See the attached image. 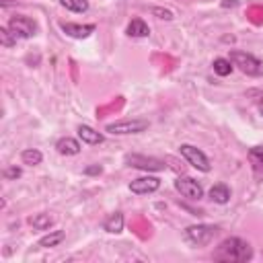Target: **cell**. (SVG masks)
I'll use <instances>...</instances> for the list:
<instances>
[{"label":"cell","instance_id":"6da1fadb","mask_svg":"<svg viewBox=\"0 0 263 263\" xmlns=\"http://www.w3.org/2000/svg\"><path fill=\"white\" fill-rule=\"evenodd\" d=\"M214 259L224 263H247L253 259V247L240 236H228L214 251Z\"/></svg>","mask_w":263,"mask_h":263},{"label":"cell","instance_id":"7a4b0ae2","mask_svg":"<svg viewBox=\"0 0 263 263\" xmlns=\"http://www.w3.org/2000/svg\"><path fill=\"white\" fill-rule=\"evenodd\" d=\"M228 60L247 76H253V78L263 76V62L259 58H255L253 53H247V51H240V49H232Z\"/></svg>","mask_w":263,"mask_h":263},{"label":"cell","instance_id":"3957f363","mask_svg":"<svg viewBox=\"0 0 263 263\" xmlns=\"http://www.w3.org/2000/svg\"><path fill=\"white\" fill-rule=\"evenodd\" d=\"M216 234H218V226H212V224H193V226H187L185 228L183 238L189 245H193V247H203V245H210Z\"/></svg>","mask_w":263,"mask_h":263},{"label":"cell","instance_id":"277c9868","mask_svg":"<svg viewBox=\"0 0 263 263\" xmlns=\"http://www.w3.org/2000/svg\"><path fill=\"white\" fill-rule=\"evenodd\" d=\"M6 27L14 33L16 39H29V37L37 35V23H35L33 18L25 16V14H14V16H10V21H8Z\"/></svg>","mask_w":263,"mask_h":263},{"label":"cell","instance_id":"5b68a950","mask_svg":"<svg viewBox=\"0 0 263 263\" xmlns=\"http://www.w3.org/2000/svg\"><path fill=\"white\" fill-rule=\"evenodd\" d=\"M148 119H121L115 123H109L105 127V132L115 134V136H127V134H140L144 129H148Z\"/></svg>","mask_w":263,"mask_h":263},{"label":"cell","instance_id":"8992f818","mask_svg":"<svg viewBox=\"0 0 263 263\" xmlns=\"http://www.w3.org/2000/svg\"><path fill=\"white\" fill-rule=\"evenodd\" d=\"M181 156L193 166V168H197V171H201V173H210V168H212V164H210V158L199 150V148H195V146H191V144H181Z\"/></svg>","mask_w":263,"mask_h":263},{"label":"cell","instance_id":"52a82bcc","mask_svg":"<svg viewBox=\"0 0 263 263\" xmlns=\"http://www.w3.org/2000/svg\"><path fill=\"white\" fill-rule=\"evenodd\" d=\"M125 164L134 166V168H142V171H164V160L160 158H152V156H144V154H127L125 156Z\"/></svg>","mask_w":263,"mask_h":263},{"label":"cell","instance_id":"ba28073f","mask_svg":"<svg viewBox=\"0 0 263 263\" xmlns=\"http://www.w3.org/2000/svg\"><path fill=\"white\" fill-rule=\"evenodd\" d=\"M175 189L187 199H201L203 197V187L191 177H179L175 181Z\"/></svg>","mask_w":263,"mask_h":263},{"label":"cell","instance_id":"9c48e42d","mask_svg":"<svg viewBox=\"0 0 263 263\" xmlns=\"http://www.w3.org/2000/svg\"><path fill=\"white\" fill-rule=\"evenodd\" d=\"M160 187V179L158 177H140V179H134L129 183V191L136 193V195H148V193H154L156 189Z\"/></svg>","mask_w":263,"mask_h":263},{"label":"cell","instance_id":"30bf717a","mask_svg":"<svg viewBox=\"0 0 263 263\" xmlns=\"http://www.w3.org/2000/svg\"><path fill=\"white\" fill-rule=\"evenodd\" d=\"M60 29L68 35V37H74V39H86L90 33H95V25H78V23H60Z\"/></svg>","mask_w":263,"mask_h":263},{"label":"cell","instance_id":"8fae6325","mask_svg":"<svg viewBox=\"0 0 263 263\" xmlns=\"http://www.w3.org/2000/svg\"><path fill=\"white\" fill-rule=\"evenodd\" d=\"M255 181H263V146H253L247 152Z\"/></svg>","mask_w":263,"mask_h":263},{"label":"cell","instance_id":"7c38bea8","mask_svg":"<svg viewBox=\"0 0 263 263\" xmlns=\"http://www.w3.org/2000/svg\"><path fill=\"white\" fill-rule=\"evenodd\" d=\"M55 150L60 154H64V156H76L80 152V142L70 138V136H66V138H60L55 142Z\"/></svg>","mask_w":263,"mask_h":263},{"label":"cell","instance_id":"4fadbf2b","mask_svg":"<svg viewBox=\"0 0 263 263\" xmlns=\"http://www.w3.org/2000/svg\"><path fill=\"white\" fill-rule=\"evenodd\" d=\"M123 214L121 212H113V214H109L107 218H105V222H103V230L105 232H109V234H119L121 230H123Z\"/></svg>","mask_w":263,"mask_h":263},{"label":"cell","instance_id":"5bb4252c","mask_svg":"<svg viewBox=\"0 0 263 263\" xmlns=\"http://www.w3.org/2000/svg\"><path fill=\"white\" fill-rule=\"evenodd\" d=\"M78 138L84 142V144H101L103 140H105V136L101 134V132H97V129H92L90 125H78Z\"/></svg>","mask_w":263,"mask_h":263},{"label":"cell","instance_id":"9a60e30c","mask_svg":"<svg viewBox=\"0 0 263 263\" xmlns=\"http://www.w3.org/2000/svg\"><path fill=\"white\" fill-rule=\"evenodd\" d=\"M230 187L228 185H224V183H216L212 189H210V199L214 201V203H220V205H224V203H228L230 201Z\"/></svg>","mask_w":263,"mask_h":263},{"label":"cell","instance_id":"2e32d148","mask_svg":"<svg viewBox=\"0 0 263 263\" xmlns=\"http://www.w3.org/2000/svg\"><path fill=\"white\" fill-rule=\"evenodd\" d=\"M125 33L129 37H148L150 35V27L142 18H132L129 25H127V29H125Z\"/></svg>","mask_w":263,"mask_h":263},{"label":"cell","instance_id":"e0dca14e","mask_svg":"<svg viewBox=\"0 0 263 263\" xmlns=\"http://www.w3.org/2000/svg\"><path fill=\"white\" fill-rule=\"evenodd\" d=\"M64 238H66V232H64V230H55V232H49V234H45L43 238H39V240H37V247H41V249L58 247Z\"/></svg>","mask_w":263,"mask_h":263},{"label":"cell","instance_id":"ac0fdd59","mask_svg":"<svg viewBox=\"0 0 263 263\" xmlns=\"http://www.w3.org/2000/svg\"><path fill=\"white\" fill-rule=\"evenodd\" d=\"M29 224L35 230H49V226L53 224V218L49 214H35V216L29 218Z\"/></svg>","mask_w":263,"mask_h":263},{"label":"cell","instance_id":"d6986e66","mask_svg":"<svg viewBox=\"0 0 263 263\" xmlns=\"http://www.w3.org/2000/svg\"><path fill=\"white\" fill-rule=\"evenodd\" d=\"M21 160H23V164L35 166V164H41L43 154H41L39 150H35V148H27V150H23V152H21Z\"/></svg>","mask_w":263,"mask_h":263},{"label":"cell","instance_id":"ffe728a7","mask_svg":"<svg viewBox=\"0 0 263 263\" xmlns=\"http://www.w3.org/2000/svg\"><path fill=\"white\" fill-rule=\"evenodd\" d=\"M212 68H214V74H218V76H228V74L232 72L234 64H232L230 60H226V58H216L214 64H212Z\"/></svg>","mask_w":263,"mask_h":263},{"label":"cell","instance_id":"44dd1931","mask_svg":"<svg viewBox=\"0 0 263 263\" xmlns=\"http://www.w3.org/2000/svg\"><path fill=\"white\" fill-rule=\"evenodd\" d=\"M60 4L66 10H72V12H86L88 10V2L86 0H60Z\"/></svg>","mask_w":263,"mask_h":263},{"label":"cell","instance_id":"7402d4cb","mask_svg":"<svg viewBox=\"0 0 263 263\" xmlns=\"http://www.w3.org/2000/svg\"><path fill=\"white\" fill-rule=\"evenodd\" d=\"M0 43L4 47H12L16 43V37H14V33L8 27H0Z\"/></svg>","mask_w":263,"mask_h":263},{"label":"cell","instance_id":"603a6c76","mask_svg":"<svg viewBox=\"0 0 263 263\" xmlns=\"http://www.w3.org/2000/svg\"><path fill=\"white\" fill-rule=\"evenodd\" d=\"M152 14L158 16V18H164V21H173V12L166 10V8H160V6H154L152 8Z\"/></svg>","mask_w":263,"mask_h":263},{"label":"cell","instance_id":"cb8c5ba5","mask_svg":"<svg viewBox=\"0 0 263 263\" xmlns=\"http://www.w3.org/2000/svg\"><path fill=\"white\" fill-rule=\"evenodd\" d=\"M21 175H23V171H21L18 166H8V168L4 171V177H6V179H18Z\"/></svg>","mask_w":263,"mask_h":263},{"label":"cell","instance_id":"d4e9b609","mask_svg":"<svg viewBox=\"0 0 263 263\" xmlns=\"http://www.w3.org/2000/svg\"><path fill=\"white\" fill-rule=\"evenodd\" d=\"M82 173L88 175V177H92V175H101V173H103V166H101V164H88Z\"/></svg>","mask_w":263,"mask_h":263},{"label":"cell","instance_id":"484cf974","mask_svg":"<svg viewBox=\"0 0 263 263\" xmlns=\"http://www.w3.org/2000/svg\"><path fill=\"white\" fill-rule=\"evenodd\" d=\"M247 97H257V99H255V103H257V105H261V103H263V90L251 88V90H247Z\"/></svg>","mask_w":263,"mask_h":263},{"label":"cell","instance_id":"4316f807","mask_svg":"<svg viewBox=\"0 0 263 263\" xmlns=\"http://www.w3.org/2000/svg\"><path fill=\"white\" fill-rule=\"evenodd\" d=\"M222 6H238V0H222Z\"/></svg>","mask_w":263,"mask_h":263},{"label":"cell","instance_id":"83f0119b","mask_svg":"<svg viewBox=\"0 0 263 263\" xmlns=\"http://www.w3.org/2000/svg\"><path fill=\"white\" fill-rule=\"evenodd\" d=\"M10 2H12V0H0V4H2V8H6V6L10 4Z\"/></svg>","mask_w":263,"mask_h":263},{"label":"cell","instance_id":"f1b7e54d","mask_svg":"<svg viewBox=\"0 0 263 263\" xmlns=\"http://www.w3.org/2000/svg\"><path fill=\"white\" fill-rule=\"evenodd\" d=\"M259 113H261V115H263V103H261V105H259Z\"/></svg>","mask_w":263,"mask_h":263}]
</instances>
